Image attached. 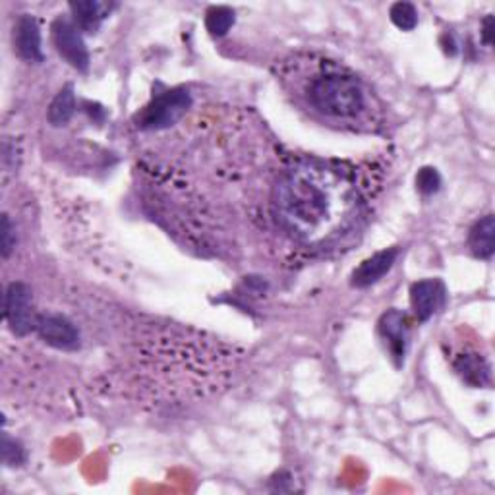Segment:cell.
Segmentation results:
<instances>
[{
    "label": "cell",
    "mask_w": 495,
    "mask_h": 495,
    "mask_svg": "<svg viewBox=\"0 0 495 495\" xmlns=\"http://www.w3.org/2000/svg\"><path fill=\"white\" fill-rule=\"evenodd\" d=\"M359 188L341 167L301 163L289 169L273 190V213L285 233L308 246L326 244L359 215Z\"/></svg>",
    "instance_id": "1"
},
{
    "label": "cell",
    "mask_w": 495,
    "mask_h": 495,
    "mask_svg": "<svg viewBox=\"0 0 495 495\" xmlns=\"http://www.w3.org/2000/svg\"><path fill=\"white\" fill-rule=\"evenodd\" d=\"M308 99L316 111L335 119H354L366 105L359 79L342 74L314 78L308 87Z\"/></svg>",
    "instance_id": "2"
},
{
    "label": "cell",
    "mask_w": 495,
    "mask_h": 495,
    "mask_svg": "<svg viewBox=\"0 0 495 495\" xmlns=\"http://www.w3.org/2000/svg\"><path fill=\"white\" fill-rule=\"evenodd\" d=\"M192 97L186 89H172L167 94L153 99L152 105H147L144 112L137 117L142 128L147 130H161L169 128L170 124H175L186 109L190 107Z\"/></svg>",
    "instance_id": "3"
},
{
    "label": "cell",
    "mask_w": 495,
    "mask_h": 495,
    "mask_svg": "<svg viewBox=\"0 0 495 495\" xmlns=\"http://www.w3.org/2000/svg\"><path fill=\"white\" fill-rule=\"evenodd\" d=\"M53 41L56 51L61 53L62 59L79 72H86L89 68V53L86 41L79 33L78 26L68 21L66 18H59L53 24Z\"/></svg>",
    "instance_id": "4"
},
{
    "label": "cell",
    "mask_w": 495,
    "mask_h": 495,
    "mask_svg": "<svg viewBox=\"0 0 495 495\" xmlns=\"http://www.w3.org/2000/svg\"><path fill=\"white\" fill-rule=\"evenodd\" d=\"M4 316L16 335H26L36 329L37 318L31 312V291L24 283H12L4 298Z\"/></svg>",
    "instance_id": "5"
},
{
    "label": "cell",
    "mask_w": 495,
    "mask_h": 495,
    "mask_svg": "<svg viewBox=\"0 0 495 495\" xmlns=\"http://www.w3.org/2000/svg\"><path fill=\"white\" fill-rule=\"evenodd\" d=\"M410 304L414 316L420 321H428L445 304V286L437 279H424L410 286Z\"/></svg>",
    "instance_id": "6"
},
{
    "label": "cell",
    "mask_w": 495,
    "mask_h": 495,
    "mask_svg": "<svg viewBox=\"0 0 495 495\" xmlns=\"http://www.w3.org/2000/svg\"><path fill=\"white\" fill-rule=\"evenodd\" d=\"M36 329L39 337L61 351H74L79 347V333L72 321L62 316H41L37 318Z\"/></svg>",
    "instance_id": "7"
},
{
    "label": "cell",
    "mask_w": 495,
    "mask_h": 495,
    "mask_svg": "<svg viewBox=\"0 0 495 495\" xmlns=\"http://www.w3.org/2000/svg\"><path fill=\"white\" fill-rule=\"evenodd\" d=\"M379 333L387 342V349L393 356L397 366H402L407 354V344H408V326H407V316L399 312V309H391V312L384 314L379 319Z\"/></svg>",
    "instance_id": "8"
},
{
    "label": "cell",
    "mask_w": 495,
    "mask_h": 495,
    "mask_svg": "<svg viewBox=\"0 0 495 495\" xmlns=\"http://www.w3.org/2000/svg\"><path fill=\"white\" fill-rule=\"evenodd\" d=\"M399 256L397 248H387L377 252L372 258L364 260L359 269L352 273V285L359 286V289H366V286H372L377 281H382L385 277V273L393 268V263Z\"/></svg>",
    "instance_id": "9"
},
{
    "label": "cell",
    "mask_w": 495,
    "mask_h": 495,
    "mask_svg": "<svg viewBox=\"0 0 495 495\" xmlns=\"http://www.w3.org/2000/svg\"><path fill=\"white\" fill-rule=\"evenodd\" d=\"M14 47L21 59L29 62H41L43 51H41V31L36 18L29 14L21 16L14 29Z\"/></svg>",
    "instance_id": "10"
},
{
    "label": "cell",
    "mask_w": 495,
    "mask_h": 495,
    "mask_svg": "<svg viewBox=\"0 0 495 495\" xmlns=\"http://www.w3.org/2000/svg\"><path fill=\"white\" fill-rule=\"evenodd\" d=\"M468 246L472 254L482 260H490L495 252V219L486 215L470 228Z\"/></svg>",
    "instance_id": "11"
},
{
    "label": "cell",
    "mask_w": 495,
    "mask_h": 495,
    "mask_svg": "<svg viewBox=\"0 0 495 495\" xmlns=\"http://www.w3.org/2000/svg\"><path fill=\"white\" fill-rule=\"evenodd\" d=\"M70 10L74 14V21L78 29H84L87 33H95L101 26V21L107 18V6L99 3H91V0H84V3H72Z\"/></svg>",
    "instance_id": "12"
},
{
    "label": "cell",
    "mask_w": 495,
    "mask_h": 495,
    "mask_svg": "<svg viewBox=\"0 0 495 495\" xmlns=\"http://www.w3.org/2000/svg\"><path fill=\"white\" fill-rule=\"evenodd\" d=\"M76 111V95H74V87L66 86L64 89H61L56 97L53 99L51 107H49V114L47 119L53 126H64L68 120L74 117Z\"/></svg>",
    "instance_id": "13"
},
{
    "label": "cell",
    "mask_w": 495,
    "mask_h": 495,
    "mask_svg": "<svg viewBox=\"0 0 495 495\" xmlns=\"http://www.w3.org/2000/svg\"><path fill=\"white\" fill-rule=\"evenodd\" d=\"M205 26L210 29L211 36L223 37L228 33V29L235 26V12L228 6H213L210 8L205 18Z\"/></svg>",
    "instance_id": "14"
},
{
    "label": "cell",
    "mask_w": 495,
    "mask_h": 495,
    "mask_svg": "<svg viewBox=\"0 0 495 495\" xmlns=\"http://www.w3.org/2000/svg\"><path fill=\"white\" fill-rule=\"evenodd\" d=\"M389 16H391V21H393V24L402 31H410L418 26V12L410 3L393 4L391 6Z\"/></svg>",
    "instance_id": "15"
},
{
    "label": "cell",
    "mask_w": 495,
    "mask_h": 495,
    "mask_svg": "<svg viewBox=\"0 0 495 495\" xmlns=\"http://www.w3.org/2000/svg\"><path fill=\"white\" fill-rule=\"evenodd\" d=\"M457 370L472 385H482V375H488V370L476 356H463L457 364Z\"/></svg>",
    "instance_id": "16"
},
{
    "label": "cell",
    "mask_w": 495,
    "mask_h": 495,
    "mask_svg": "<svg viewBox=\"0 0 495 495\" xmlns=\"http://www.w3.org/2000/svg\"><path fill=\"white\" fill-rule=\"evenodd\" d=\"M417 186L422 194L425 195H432L435 194L437 190H440L441 186V177H440V172H437L435 169L432 167H424L420 169L418 172V177H417Z\"/></svg>",
    "instance_id": "17"
},
{
    "label": "cell",
    "mask_w": 495,
    "mask_h": 495,
    "mask_svg": "<svg viewBox=\"0 0 495 495\" xmlns=\"http://www.w3.org/2000/svg\"><path fill=\"white\" fill-rule=\"evenodd\" d=\"M3 460L8 466H20L26 460L24 449H21L20 443L10 440L8 433H4L3 437Z\"/></svg>",
    "instance_id": "18"
},
{
    "label": "cell",
    "mask_w": 495,
    "mask_h": 495,
    "mask_svg": "<svg viewBox=\"0 0 495 495\" xmlns=\"http://www.w3.org/2000/svg\"><path fill=\"white\" fill-rule=\"evenodd\" d=\"M16 246V236L12 223H10L8 215H3V225H0V248H3V258H8L12 254V250Z\"/></svg>",
    "instance_id": "19"
},
{
    "label": "cell",
    "mask_w": 495,
    "mask_h": 495,
    "mask_svg": "<svg viewBox=\"0 0 495 495\" xmlns=\"http://www.w3.org/2000/svg\"><path fill=\"white\" fill-rule=\"evenodd\" d=\"M482 39H483V43L488 45V47H491V43H493V16H486V20H483Z\"/></svg>",
    "instance_id": "20"
}]
</instances>
